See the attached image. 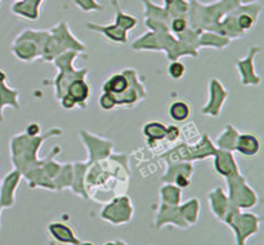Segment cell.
Returning <instances> with one entry per match:
<instances>
[{
    "instance_id": "cell-17",
    "label": "cell",
    "mask_w": 264,
    "mask_h": 245,
    "mask_svg": "<svg viewBox=\"0 0 264 245\" xmlns=\"http://www.w3.org/2000/svg\"><path fill=\"white\" fill-rule=\"evenodd\" d=\"M85 29H88L89 31L98 32L102 34L106 39H108L109 42L116 43V44H128V32L124 31L122 29H120L119 26L112 23V25H98V23H92L88 22L85 23Z\"/></svg>"
},
{
    "instance_id": "cell-4",
    "label": "cell",
    "mask_w": 264,
    "mask_h": 245,
    "mask_svg": "<svg viewBox=\"0 0 264 245\" xmlns=\"http://www.w3.org/2000/svg\"><path fill=\"white\" fill-rule=\"evenodd\" d=\"M79 57H87V55L79 53V52H66L52 61V63L54 64L58 71L54 79L52 80V85L54 87V97L57 101L66 93L68 84L71 81L76 80V79H87L89 68L74 67V61Z\"/></svg>"
},
{
    "instance_id": "cell-2",
    "label": "cell",
    "mask_w": 264,
    "mask_h": 245,
    "mask_svg": "<svg viewBox=\"0 0 264 245\" xmlns=\"http://www.w3.org/2000/svg\"><path fill=\"white\" fill-rule=\"evenodd\" d=\"M238 0H218L211 4H201L199 0H191L187 14L188 25L196 31H212L223 17L240 6Z\"/></svg>"
},
{
    "instance_id": "cell-25",
    "label": "cell",
    "mask_w": 264,
    "mask_h": 245,
    "mask_svg": "<svg viewBox=\"0 0 264 245\" xmlns=\"http://www.w3.org/2000/svg\"><path fill=\"white\" fill-rule=\"evenodd\" d=\"M72 164H74V180H72V184H71L70 188L79 196L88 199L87 187H85V174H87L89 164L87 161H76Z\"/></svg>"
},
{
    "instance_id": "cell-42",
    "label": "cell",
    "mask_w": 264,
    "mask_h": 245,
    "mask_svg": "<svg viewBox=\"0 0 264 245\" xmlns=\"http://www.w3.org/2000/svg\"><path fill=\"white\" fill-rule=\"evenodd\" d=\"M58 102L61 103V106L63 107L64 110H74L76 106V102L74 101V98L70 96V94L64 93L63 96L58 100Z\"/></svg>"
},
{
    "instance_id": "cell-27",
    "label": "cell",
    "mask_w": 264,
    "mask_h": 245,
    "mask_svg": "<svg viewBox=\"0 0 264 245\" xmlns=\"http://www.w3.org/2000/svg\"><path fill=\"white\" fill-rule=\"evenodd\" d=\"M48 230L51 232V235L59 243L63 244H71V245H79V240L75 236L74 231L68 227V226L63 225L61 222H52L48 226Z\"/></svg>"
},
{
    "instance_id": "cell-45",
    "label": "cell",
    "mask_w": 264,
    "mask_h": 245,
    "mask_svg": "<svg viewBox=\"0 0 264 245\" xmlns=\"http://www.w3.org/2000/svg\"><path fill=\"white\" fill-rule=\"evenodd\" d=\"M105 245H117V243H112V242H111V243H106V244H105Z\"/></svg>"
},
{
    "instance_id": "cell-6",
    "label": "cell",
    "mask_w": 264,
    "mask_h": 245,
    "mask_svg": "<svg viewBox=\"0 0 264 245\" xmlns=\"http://www.w3.org/2000/svg\"><path fill=\"white\" fill-rule=\"evenodd\" d=\"M223 222L231 226V229L235 231L237 244L245 245V240L250 235L258 232L261 219L258 218V216H255V214H251V213H244V214H241L240 209H237L236 206L231 205Z\"/></svg>"
},
{
    "instance_id": "cell-46",
    "label": "cell",
    "mask_w": 264,
    "mask_h": 245,
    "mask_svg": "<svg viewBox=\"0 0 264 245\" xmlns=\"http://www.w3.org/2000/svg\"><path fill=\"white\" fill-rule=\"evenodd\" d=\"M81 245H94V244H92V243H84V244Z\"/></svg>"
},
{
    "instance_id": "cell-24",
    "label": "cell",
    "mask_w": 264,
    "mask_h": 245,
    "mask_svg": "<svg viewBox=\"0 0 264 245\" xmlns=\"http://www.w3.org/2000/svg\"><path fill=\"white\" fill-rule=\"evenodd\" d=\"M232 43L231 39L214 31H201L197 40V48L224 49Z\"/></svg>"
},
{
    "instance_id": "cell-41",
    "label": "cell",
    "mask_w": 264,
    "mask_h": 245,
    "mask_svg": "<svg viewBox=\"0 0 264 245\" xmlns=\"http://www.w3.org/2000/svg\"><path fill=\"white\" fill-rule=\"evenodd\" d=\"M180 135H182V130H180L179 126L177 125H169L166 126V137L165 139H167L169 142H175L180 138Z\"/></svg>"
},
{
    "instance_id": "cell-35",
    "label": "cell",
    "mask_w": 264,
    "mask_h": 245,
    "mask_svg": "<svg viewBox=\"0 0 264 245\" xmlns=\"http://www.w3.org/2000/svg\"><path fill=\"white\" fill-rule=\"evenodd\" d=\"M164 9L171 18L187 17L188 9H190V1L188 0H164Z\"/></svg>"
},
{
    "instance_id": "cell-43",
    "label": "cell",
    "mask_w": 264,
    "mask_h": 245,
    "mask_svg": "<svg viewBox=\"0 0 264 245\" xmlns=\"http://www.w3.org/2000/svg\"><path fill=\"white\" fill-rule=\"evenodd\" d=\"M25 133L26 134L31 135V137H34V135H39L42 133V128L39 125V122H30L29 125L26 126Z\"/></svg>"
},
{
    "instance_id": "cell-18",
    "label": "cell",
    "mask_w": 264,
    "mask_h": 245,
    "mask_svg": "<svg viewBox=\"0 0 264 245\" xmlns=\"http://www.w3.org/2000/svg\"><path fill=\"white\" fill-rule=\"evenodd\" d=\"M261 139L255 133H240L236 141L235 151L245 158H254L261 151Z\"/></svg>"
},
{
    "instance_id": "cell-23",
    "label": "cell",
    "mask_w": 264,
    "mask_h": 245,
    "mask_svg": "<svg viewBox=\"0 0 264 245\" xmlns=\"http://www.w3.org/2000/svg\"><path fill=\"white\" fill-rule=\"evenodd\" d=\"M167 168L164 176L161 177V182L164 184H173V181L179 176H186V177H192L195 167L192 163L188 161H179V163H166Z\"/></svg>"
},
{
    "instance_id": "cell-16",
    "label": "cell",
    "mask_w": 264,
    "mask_h": 245,
    "mask_svg": "<svg viewBox=\"0 0 264 245\" xmlns=\"http://www.w3.org/2000/svg\"><path fill=\"white\" fill-rule=\"evenodd\" d=\"M10 51L14 57L23 62H34L40 60L43 55L42 47L31 40H14Z\"/></svg>"
},
{
    "instance_id": "cell-1",
    "label": "cell",
    "mask_w": 264,
    "mask_h": 245,
    "mask_svg": "<svg viewBox=\"0 0 264 245\" xmlns=\"http://www.w3.org/2000/svg\"><path fill=\"white\" fill-rule=\"evenodd\" d=\"M62 134H63L62 128L53 126V128L45 130L44 133H40L39 135H34V137L26 134V133L13 135L9 142V150L10 161H12L14 169L21 172L23 176L35 168L42 167L52 156H57L62 151L59 146H55L51 151V154L44 159L39 158V151L45 141H48L53 137H59Z\"/></svg>"
},
{
    "instance_id": "cell-44",
    "label": "cell",
    "mask_w": 264,
    "mask_h": 245,
    "mask_svg": "<svg viewBox=\"0 0 264 245\" xmlns=\"http://www.w3.org/2000/svg\"><path fill=\"white\" fill-rule=\"evenodd\" d=\"M241 5H248V4H253V3H258V0H238Z\"/></svg>"
},
{
    "instance_id": "cell-13",
    "label": "cell",
    "mask_w": 264,
    "mask_h": 245,
    "mask_svg": "<svg viewBox=\"0 0 264 245\" xmlns=\"http://www.w3.org/2000/svg\"><path fill=\"white\" fill-rule=\"evenodd\" d=\"M212 158V167L216 174L222 176L224 178L235 177L241 174L240 168H238L237 160L232 151H225L220 148H215Z\"/></svg>"
},
{
    "instance_id": "cell-47",
    "label": "cell",
    "mask_w": 264,
    "mask_h": 245,
    "mask_svg": "<svg viewBox=\"0 0 264 245\" xmlns=\"http://www.w3.org/2000/svg\"><path fill=\"white\" fill-rule=\"evenodd\" d=\"M0 6H1V0H0Z\"/></svg>"
},
{
    "instance_id": "cell-3",
    "label": "cell",
    "mask_w": 264,
    "mask_h": 245,
    "mask_svg": "<svg viewBox=\"0 0 264 245\" xmlns=\"http://www.w3.org/2000/svg\"><path fill=\"white\" fill-rule=\"evenodd\" d=\"M66 52H79L85 53L87 45L71 32L70 26L66 21H61L49 29V36L43 48L40 61L52 62L55 57Z\"/></svg>"
},
{
    "instance_id": "cell-26",
    "label": "cell",
    "mask_w": 264,
    "mask_h": 245,
    "mask_svg": "<svg viewBox=\"0 0 264 245\" xmlns=\"http://www.w3.org/2000/svg\"><path fill=\"white\" fill-rule=\"evenodd\" d=\"M128 76L121 71V72H116V74H112L109 77H107L102 85V92L113 94L115 97H117L124 93L128 89Z\"/></svg>"
},
{
    "instance_id": "cell-36",
    "label": "cell",
    "mask_w": 264,
    "mask_h": 245,
    "mask_svg": "<svg viewBox=\"0 0 264 245\" xmlns=\"http://www.w3.org/2000/svg\"><path fill=\"white\" fill-rule=\"evenodd\" d=\"M179 208H180V213H182L184 221L188 223V226H190L191 223L193 225V223L197 222V218H199V212H200L199 199H196V197L190 199L184 204L179 205Z\"/></svg>"
},
{
    "instance_id": "cell-22",
    "label": "cell",
    "mask_w": 264,
    "mask_h": 245,
    "mask_svg": "<svg viewBox=\"0 0 264 245\" xmlns=\"http://www.w3.org/2000/svg\"><path fill=\"white\" fill-rule=\"evenodd\" d=\"M208 199H209L210 209L216 216V218L220 221H224L227 213H228L229 208H231V203H229L228 196L225 195L223 188L220 187H215L214 190L210 191L208 193Z\"/></svg>"
},
{
    "instance_id": "cell-20",
    "label": "cell",
    "mask_w": 264,
    "mask_h": 245,
    "mask_svg": "<svg viewBox=\"0 0 264 245\" xmlns=\"http://www.w3.org/2000/svg\"><path fill=\"white\" fill-rule=\"evenodd\" d=\"M173 223L177 225L180 229H187L188 223L184 221L182 213H180L179 205H167V204L161 203L160 213L158 214L156 218V226L158 229H160L161 226H164L165 223Z\"/></svg>"
},
{
    "instance_id": "cell-31",
    "label": "cell",
    "mask_w": 264,
    "mask_h": 245,
    "mask_svg": "<svg viewBox=\"0 0 264 245\" xmlns=\"http://www.w3.org/2000/svg\"><path fill=\"white\" fill-rule=\"evenodd\" d=\"M74 180V164L72 163H64L61 165V169L58 172L57 177L53 180L54 191H62L64 188H70Z\"/></svg>"
},
{
    "instance_id": "cell-8",
    "label": "cell",
    "mask_w": 264,
    "mask_h": 245,
    "mask_svg": "<svg viewBox=\"0 0 264 245\" xmlns=\"http://www.w3.org/2000/svg\"><path fill=\"white\" fill-rule=\"evenodd\" d=\"M81 141L84 146L87 148L88 152V164L96 163V161L103 160V159L108 158L109 155L112 154L113 150V142L109 139L98 137L94 133L88 132L87 129H81L79 132Z\"/></svg>"
},
{
    "instance_id": "cell-29",
    "label": "cell",
    "mask_w": 264,
    "mask_h": 245,
    "mask_svg": "<svg viewBox=\"0 0 264 245\" xmlns=\"http://www.w3.org/2000/svg\"><path fill=\"white\" fill-rule=\"evenodd\" d=\"M142 133L147 138L148 143L162 141L166 137V125L158 120H152V122H147L142 126Z\"/></svg>"
},
{
    "instance_id": "cell-34",
    "label": "cell",
    "mask_w": 264,
    "mask_h": 245,
    "mask_svg": "<svg viewBox=\"0 0 264 245\" xmlns=\"http://www.w3.org/2000/svg\"><path fill=\"white\" fill-rule=\"evenodd\" d=\"M143 6H145V18H154L158 19V21H164L167 25L170 23L171 17L167 14L166 10L164 9V6H160L158 4H155L151 0H142Z\"/></svg>"
},
{
    "instance_id": "cell-15",
    "label": "cell",
    "mask_w": 264,
    "mask_h": 245,
    "mask_svg": "<svg viewBox=\"0 0 264 245\" xmlns=\"http://www.w3.org/2000/svg\"><path fill=\"white\" fill-rule=\"evenodd\" d=\"M6 74L0 68V122H4V109L10 107L13 110H21L19 90L10 88L6 84Z\"/></svg>"
},
{
    "instance_id": "cell-21",
    "label": "cell",
    "mask_w": 264,
    "mask_h": 245,
    "mask_svg": "<svg viewBox=\"0 0 264 245\" xmlns=\"http://www.w3.org/2000/svg\"><path fill=\"white\" fill-rule=\"evenodd\" d=\"M44 0H16L10 6L13 14L22 18L36 21L40 17V6Z\"/></svg>"
},
{
    "instance_id": "cell-9",
    "label": "cell",
    "mask_w": 264,
    "mask_h": 245,
    "mask_svg": "<svg viewBox=\"0 0 264 245\" xmlns=\"http://www.w3.org/2000/svg\"><path fill=\"white\" fill-rule=\"evenodd\" d=\"M122 72L128 76L129 87L124 93L116 97L117 106L133 109L147 97V90H146V87L138 77V74L134 68H124Z\"/></svg>"
},
{
    "instance_id": "cell-38",
    "label": "cell",
    "mask_w": 264,
    "mask_h": 245,
    "mask_svg": "<svg viewBox=\"0 0 264 245\" xmlns=\"http://www.w3.org/2000/svg\"><path fill=\"white\" fill-rule=\"evenodd\" d=\"M186 74V64L180 62L179 60L177 61H171L167 66V75L174 79V80H179Z\"/></svg>"
},
{
    "instance_id": "cell-32",
    "label": "cell",
    "mask_w": 264,
    "mask_h": 245,
    "mask_svg": "<svg viewBox=\"0 0 264 245\" xmlns=\"http://www.w3.org/2000/svg\"><path fill=\"white\" fill-rule=\"evenodd\" d=\"M167 115L175 122H187L191 116L190 105L183 100L174 101L173 103H170L169 109H167Z\"/></svg>"
},
{
    "instance_id": "cell-33",
    "label": "cell",
    "mask_w": 264,
    "mask_h": 245,
    "mask_svg": "<svg viewBox=\"0 0 264 245\" xmlns=\"http://www.w3.org/2000/svg\"><path fill=\"white\" fill-rule=\"evenodd\" d=\"M160 197L162 203L167 205H179L182 200V188L174 184H164L160 188Z\"/></svg>"
},
{
    "instance_id": "cell-40",
    "label": "cell",
    "mask_w": 264,
    "mask_h": 245,
    "mask_svg": "<svg viewBox=\"0 0 264 245\" xmlns=\"http://www.w3.org/2000/svg\"><path fill=\"white\" fill-rule=\"evenodd\" d=\"M188 19L187 17H174L171 18L170 23H169V29H170V32L173 35H179L184 30H187L188 27Z\"/></svg>"
},
{
    "instance_id": "cell-10",
    "label": "cell",
    "mask_w": 264,
    "mask_h": 245,
    "mask_svg": "<svg viewBox=\"0 0 264 245\" xmlns=\"http://www.w3.org/2000/svg\"><path fill=\"white\" fill-rule=\"evenodd\" d=\"M134 208H133L130 197L124 195V196H117L107 204L101 212V217L105 221L112 223V225H122L132 221Z\"/></svg>"
},
{
    "instance_id": "cell-39",
    "label": "cell",
    "mask_w": 264,
    "mask_h": 245,
    "mask_svg": "<svg viewBox=\"0 0 264 245\" xmlns=\"http://www.w3.org/2000/svg\"><path fill=\"white\" fill-rule=\"evenodd\" d=\"M98 106L103 110V111H112L117 107V101L116 97L113 94L105 93L102 92V94L98 98Z\"/></svg>"
},
{
    "instance_id": "cell-12",
    "label": "cell",
    "mask_w": 264,
    "mask_h": 245,
    "mask_svg": "<svg viewBox=\"0 0 264 245\" xmlns=\"http://www.w3.org/2000/svg\"><path fill=\"white\" fill-rule=\"evenodd\" d=\"M261 51L262 48L259 45H254L249 49L248 55L244 58H238L236 61V68L240 75V81L244 87H257L262 83V77L257 74L255 70V58Z\"/></svg>"
},
{
    "instance_id": "cell-19",
    "label": "cell",
    "mask_w": 264,
    "mask_h": 245,
    "mask_svg": "<svg viewBox=\"0 0 264 245\" xmlns=\"http://www.w3.org/2000/svg\"><path fill=\"white\" fill-rule=\"evenodd\" d=\"M66 93L74 98L79 109L85 110L88 106V101L92 97V88H90V84L88 83L87 79H76L68 84Z\"/></svg>"
},
{
    "instance_id": "cell-14",
    "label": "cell",
    "mask_w": 264,
    "mask_h": 245,
    "mask_svg": "<svg viewBox=\"0 0 264 245\" xmlns=\"http://www.w3.org/2000/svg\"><path fill=\"white\" fill-rule=\"evenodd\" d=\"M22 180V173L13 169L0 181V206L12 208L16 203V191Z\"/></svg>"
},
{
    "instance_id": "cell-37",
    "label": "cell",
    "mask_w": 264,
    "mask_h": 245,
    "mask_svg": "<svg viewBox=\"0 0 264 245\" xmlns=\"http://www.w3.org/2000/svg\"><path fill=\"white\" fill-rule=\"evenodd\" d=\"M74 4L84 13L102 12V10H105L103 4L98 3L97 0H74Z\"/></svg>"
},
{
    "instance_id": "cell-5",
    "label": "cell",
    "mask_w": 264,
    "mask_h": 245,
    "mask_svg": "<svg viewBox=\"0 0 264 245\" xmlns=\"http://www.w3.org/2000/svg\"><path fill=\"white\" fill-rule=\"evenodd\" d=\"M215 148V145L210 139L209 134H204L196 143H187V142L178 143L175 147L161 155V159L166 163H179V161L192 163L195 160H205L208 158H211Z\"/></svg>"
},
{
    "instance_id": "cell-28",
    "label": "cell",
    "mask_w": 264,
    "mask_h": 245,
    "mask_svg": "<svg viewBox=\"0 0 264 245\" xmlns=\"http://www.w3.org/2000/svg\"><path fill=\"white\" fill-rule=\"evenodd\" d=\"M238 134H240V132H238L237 129L232 125V124H228L224 128V130L218 135V138L215 139L214 145H215L216 148H220V150L235 152V146Z\"/></svg>"
},
{
    "instance_id": "cell-11",
    "label": "cell",
    "mask_w": 264,
    "mask_h": 245,
    "mask_svg": "<svg viewBox=\"0 0 264 245\" xmlns=\"http://www.w3.org/2000/svg\"><path fill=\"white\" fill-rule=\"evenodd\" d=\"M208 88H209V97L205 106L201 107V114L209 118H219L225 101L228 100V90L225 89L222 81L216 77L210 79Z\"/></svg>"
},
{
    "instance_id": "cell-30",
    "label": "cell",
    "mask_w": 264,
    "mask_h": 245,
    "mask_svg": "<svg viewBox=\"0 0 264 245\" xmlns=\"http://www.w3.org/2000/svg\"><path fill=\"white\" fill-rule=\"evenodd\" d=\"M112 8L113 10H115V22L113 23L119 26L120 29L128 32L137 27V25H138V18L124 12L117 0H112Z\"/></svg>"
},
{
    "instance_id": "cell-7",
    "label": "cell",
    "mask_w": 264,
    "mask_h": 245,
    "mask_svg": "<svg viewBox=\"0 0 264 245\" xmlns=\"http://www.w3.org/2000/svg\"><path fill=\"white\" fill-rule=\"evenodd\" d=\"M228 186V200L231 205L236 206L237 209H248L257 205L258 195L250 184L246 182V178L242 174L235 177L224 178Z\"/></svg>"
}]
</instances>
